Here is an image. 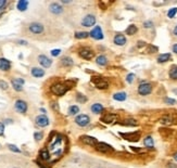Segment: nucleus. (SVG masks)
<instances>
[{
  "instance_id": "nucleus-53",
  "label": "nucleus",
  "mask_w": 177,
  "mask_h": 168,
  "mask_svg": "<svg viewBox=\"0 0 177 168\" xmlns=\"http://www.w3.org/2000/svg\"><path fill=\"white\" fill-rule=\"evenodd\" d=\"M174 34L177 36V25H176V26H175V28H174Z\"/></svg>"
},
{
  "instance_id": "nucleus-40",
  "label": "nucleus",
  "mask_w": 177,
  "mask_h": 168,
  "mask_svg": "<svg viewBox=\"0 0 177 168\" xmlns=\"http://www.w3.org/2000/svg\"><path fill=\"white\" fill-rule=\"evenodd\" d=\"M44 137V133L43 132H35L34 133V138H35L36 141H40Z\"/></svg>"
},
{
  "instance_id": "nucleus-18",
  "label": "nucleus",
  "mask_w": 177,
  "mask_h": 168,
  "mask_svg": "<svg viewBox=\"0 0 177 168\" xmlns=\"http://www.w3.org/2000/svg\"><path fill=\"white\" fill-rule=\"evenodd\" d=\"M30 74L35 78H40V77H44L45 76V70L40 67H33L30 70Z\"/></svg>"
},
{
  "instance_id": "nucleus-36",
  "label": "nucleus",
  "mask_w": 177,
  "mask_h": 168,
  "mask_svg": "<svg viewBox=\"0 0 177 168\" xmlns=\"http://www.w3.org/2000/svg\"><path fill=\"white\" fill-rule=\"evenodd\" d=\"M76 100L78 101V102H81V103H84V102L87 101V98L85 97V95H81V93H78V95H76Z\"/></svg>"
},
{
  "instance_id": "nucleus-51",
  "label": "nucleus",
  "mask_w": 177,
  "mask_h": 168,
  "mask_svg": "<svg viewBox=\"0 0 177 168\" xmlns=\"http://www.w3.org/2000/svg\"><path fill=\"white\" fill-rule=\"evenodd\" d=\"M37 165H38L40 168H45L44 166H43V164H41V163H39V162H37Z\"/></svg>"
},
{
  "instance_id": "nucleus-46",
  "label": "nucleus",
  "mask_w": 177,
  "mask_h": 168,
  "mask_svg": "<svg viewBox=\"0 0 177 168\" xmlns=\"http://www.w3.org/2000/svg\"><path fill=\"white\" fill-rule=\"evenodd\" d=\"M6 5H7L6 0H0V11H1L3 8H5V7H6Z\"/></svg>"
},
{
  "instance_id": "nucleus-29",
  "label": "nucleus",
  "mask_w": 177,
  "mask_h": 168,
  "mask_svg": "<svg viewBox=\"0 0 177 168\" xmlns=\"http://www.w3.org/2000/svg\"><path fill=\"white\" fill-rule=\"evenodd\" d=\"M137 30H138V28H137V26L136 25H134V24H131V25H129V26L126 28V34L127 35H129V36H133V35H135L137 33Z\"/></svg>"
},
{
  "instance_id": "nucleus-4",
  "label": "nucleus",
  "mask_w": 177,
  "mask_h": 168,
  "mask_svg": "<svg viewBox=\"0 0 177 168\" xmlns=\"http://www.w3.org/2000/svg\"><path fill=\"white\" fill-rule=\"evenodd\" d=\"M93 148H95L98 152H101V153H110V152L114 151V149H113L110 144L104 143V142H98Z\"/></svg>"
},
{
  "instance_id": "nucleus-43",
  "label": "nucleus",
  "mask_w": 177,
  "mask_h": 168,
  "mask_svg": "<svg viewBox=\"0 0 177 168\" xmlns=\"http://www.w3.org/2000/svg\"><path fill=\"white\" fill-rule=\"evenodd\" d=\"M144 28H151V27H153V22L146 21L144 23Z\"/></svg>"
},
{
  "instance_id": "nucleus-5",
  "label": "nucleus",
  "mask_w": 177,
  "mask_h": 168,
  "mask_svg": "<svg viewBox=\"0 0 177 168\" xmlns=\"http://www.w3.org/2000/svg\"><path fill=\"white\" fill-rule=\"evenodd\" d=\"M75 123H76V125L81 126V127H86V126H88L90 124V118L86 114H82V115H78L75 118Z\"/></svg>"
},
{
  "instance_id": "nucleus-27",
  "label": "nucleus",
  "mask_w": 177,
  "mask_h": 168,
  "mask_svg": "<svg viewBox=\"0 0 177 168\" xmlns=\"http://www.w3.org/2000/svg\"><path fill=\"white\" fill-rule=\"evenodd\" d=\"M61 63H62L63 66H65V67H70V66H73L74 62L73 60L71 59V58L68 57H64L61 59Z\"/></svg>"
},
{
  "instance_id": "nucleus-11",
  "label": "nucleus",
  "mask_w": 177,
  "mask_h": 168,
  "mask_svg": "<svg viewBox=\"0 0 177 168\" xmlns=\"http://www.w3.org/2000/svg\"><path fill=\"white\" fill-rule=\"evenodd\" d=\"M49 118L46 116V115H39V116L36 117V125L38 126V127H47L48 125H49Z\"/></svg>"
},
{
  "instance_id": "nucleus-21",
  "label": "nucleus",
  "mask_w": 177,
  "mask_h": 168,
  "mask_svg": "<svg viewBox=\"0 0 177 168\" xmlns=\"http://www.w3.org/2000/svg\"><path fill=\"white\" fill-rule=\"evenodd\" d=\"M116 118V115L115 114H106L102 118H101V122L106 123V124H111L113 123Z\"/></svg>"
},
{
  "instance_id": "nucleus-45",
  "label": "nucleus",
  "mask_w": 177,
  "mask_h": 168,
  "mask_svg": "<svg viewBox=\"0 0 177 168\" xmlns=\"http://www.w3.org/2000/svg\"><path fill=\"white\" fill-rule=\"evenodd\" d=\"M3 133H5V124L0 123V137L3 135Z\"/></svg>"
},
{
  "instance_id": "nucleus-34",
  "label": "nucleus",
  "mask_w": 177,
  "mask_h": 168,
  "mask_svg": "<svg viewBox=\"0 0 177 168\" xmlns=\"http://www.w3.org/2000/svg\"><path fill=\"white\" fill-rule=\"evenodd\" d=\"M8 148H9V150L12 151V152H15V153H21V150H20L17 145H14V144H8Z\"/></svg>"
},
{
  "instance_id": "nucleus-12",
  "label": "nucleus",
  "mask_w": 177,
  "mask_h": 168,
  "mask_svg": "<svg viewBox=\"0 0 177 168\" xmlns=\"http://www.w3.org/2000/svg\"><path fill=\"white\" fill-rule=\"evenodd\" d=\"M123 138L128 141H138L140 138V131L137 132H128V133H120Z\"/></svg>"
},
{
  "instance_id": "nucleus-10",
  "label": "nucleus",
  "mask_w": 177,
  "mask_h": 168,
  "mask_svg": "<svg viewBox=\"0 0 177 168\" xmlns=\"http://www.w3.org/2000/svg\"><path fill=\"white\" fill-rule=\"evenodd\" d=\"M89 36L96 39V40H101V39H103V33H102V30H101L100 26H95L91 32H90Z\"/></svg>"
},
{
  "instance_id": "nucleus-19",
  "label": "nucleus",
  "mask_w": 177,
  "mask_h": 168,
  "mask_svg": "<svg viewBox=\"0 0 177 168\" xmlns=\"http://www.w3.org/2000/svg\"><path fill=\"white\" fill-rule=\"evenodd\" d=\"M114 43L116 46H124L126 43V37L123 34H116L114 37Z\"/></svg>"
},
{
  "instance_id": "nucleus-32",
  "label": "nucleus",
  "mask_w": 177,
  "mask_h": 168,
  "mask_svg": "<svg viewBox=\"0 0 177 168\" xmlns=\"http://www.w3.org/2000/svg\"><path fill=\"white\" fill-rule=\"evenodd\" d=\"M79 112V107L77 105H72L68 107V114L70 115H76Z\"/></svg>"
},
{
  "instance_id": "nucleus-25",
  "label": "nucleus",
  "mask_w": 177,
  "mask_h": 168,
  "mask_svg": "<svg viewBox=\"0 0 177 168\" xmlns=\"http://www.w3.org/2000/svg\"><path fill=\"white\" fill-rule=\"evenodd\" d=\"M126 98H127V95H126L125 92H117L113 95V99L115 101H119V102H122V101H125Z\"/></svg>"
},
{
  "instance_id": "nucleus-41",
  "label": "nucleus",
  "mask_w": 177,
  "mask_h": 168,
  "mask_svg": "<svg viewBox=\"0 0 177 168\" xmlns=\"http://www.w3.org/2000/svg\"><path fill=\"white\" fill-rule=\"evenodd\" d=\"M0 88H1L2 90H8L9 85L7 84V82H6L5 80H0Z\"/></svg>"
},
{
  "instance_id": "nucleus-26",
  "label": "nucleus",
  "mask_w": 177,
  "mask_h": 168,
  "mask_svg": "<svg viewBox=\"0 0 177 168\" xmlns=\"http://www.w3.org/2000/svg\"><path fill=\"white\" fill-rule=\"evenodd\" d=\"M96 63L98 65H100V66H106L108 64V58L104 57V55H99L96 59Z\"/></svg>"
},
{
  "instance_id": "nucleus-44",
  "label": "nucleus",
  "mask_w": 177,
  "mask_h": 168,
  "mask_svg": "<svg viewBox=\"0 0 177 168\" xmlns=\"http://www.w3.org/2000/svg\"><path fill=\"white\" fill-rule=\"evenodd\" d=\"M60 53H61L60 49H53V50L51 51V55H52V57H58V55H59Z\"/></svg>"
},
{
  "instance_id": "nucleus-31",
  "label": "nucleus",
  "mask_w": 177,
  "mask_h": 168,
  "mask_svg": "<svg viewBox=\"0 0 177 168\" xmlns=\"http://www.w3.org/2000/svg\"><path fill=\"white\" fill-rule=\"evenodd\" d=\"M39 156H40V158L43 160H48L50 158V154L49 152L46 151V150H43V151L39 153Z\"/></svg>"
},
{
  "instance_id": "nucleus-8",
  "label": "nucleus",
  "mask_w": 177,
  "mask_h": 168,
  "mask_svg": "<svg viewBox=\"0 0 177 168\" xmlns=\"http://www.w3.org/2000/svg\"><path fill=\"white\" fill-rule=\"evenodd\" d=\"M14 107L19 113L21 114H25L27 112V103L23 100H17L15 101V104H14Z\"/></svg>"
},
{
  "instance_id": "nucleus-35",
  "label": "nucleus",
  "mask_w": 177,
  "mask_h": 168,
  "mask_svg": "<svg viewBox=\"0 0 177 168\" xmlns=\"http://www.w3.org/2000/svg\"><path fill=\"white\" fill-rule=\"evenodd\" d=\"M125 123H123L124 125H127V126H136L137 125V122L135 120V119H126V120H124Z\"/></svg>"
},
{
  "instance_id": "nucleus-17",
  "label": "nucleus",
  "mask_w": 177,
  "mask_h": 168,
  "mask_svg": "<svg viewBox=\"0 0 177 168\" xmlns=\"http://www.w3.org/2000/svg\"><path fill=\"white\" fill-rule=\"evenodd\" d=\"M10 68H11V62H10L8 59L0 58V70L7 72V70H9Z\"/></svg>"
},
{
  "instance_id": "nucleus-22",
  "label": "nucleus",
  "mask_w": 177,
  "mask_h": 168,
  "mask_svg": "<svg viewBox=\"0 0 177 168\" xmlns=\"http://www.w3.org/2000/svg\"><path fill=\"white\" fill-rule=\"evenodd\" d=\"M90 110H91V112H93V113H95V114H100L101 112L104 110V107H103V105H102L101 103H95V104H93V105H91Z\"/></svg>"
},
{
  "instance_id": "nucleus-9",
  "label": "nucleus",
  "mask_w": 177,
  "mask_h": 168,
  "mask_svg": "<svg viewBox=\"0 0 177 168\" xmlns=\"http://www.w3.org/2000/svg\"><path fill=\"white\" fill-rule=\"evenodd\" d=\"M78 53H79V55H81V58H83V59H85V60H91L93 58V55H95L93 51V50H90L89 48H82L78 51Z\"/></svg>"
},
{
  "instance_id": "nucleus-48",
  "label": "nucleus",
  "mask_w": 177,
  "mask_h": 168,
  "mask_svg": "<svg viewBox=\"0 0 177 168\" xmlns=\"http://www.w3.org/2000/svg\"><path fill=\"white\" fill-rule=\"evenodd\" d=\"M173 52H174V53H176L177 54V43H175L174 46H173Z\"/></svg>"
},
{
  "instance_id": "nucleus-39",
  "label": "nucleus",
  "mask_w": 177,
  "mask_h": 168,
  "mask_svg": "<svg viewBox=\"0 0 177 168\" xmlns=\"http://www.w3.org/2000/svg\"><path fill=\"white\" fill-rule=\"evenodd\" d=\"M164 102H165L166 104H169V105H174V104H176V100L171 99V98H165V99H164Z\"/></svg>"
},
{
  "instance_id": "nucleus-30",
  "label": "nucleus",
  "mask_w": 177,
  "mask_h": 168,
  "mask_svg": "<svg viewBox=\"0 0 177 168\" xmlns=\"http://www.w3.org/2000/svg\"><path fill=\"white\" fill-rule=\"evenodd\" d=\"M88 36H89V33H87V32L75 33V38H77V39H85V38H87Z\"/></svg>"
},
{
  "instance_id": "nucleus-14",
  "label": "nucleus",
  "mask_w": 177,
  "mask_h": 168,
  "mask_svg": "<svg viewBox=\"0 0 177 168\" xmlns=\"http://www.w3.org/2000/svg\"><path fill=\"white\" fill-rule=\"evenodd\" d=\"M25 81L22 78H13L11 80V84L13 89L15 91H22L23 90V85H24Z\"/></svg>"
},
{
  "instance_id": "nucleus-55",
  "label": "nucleus",
  "mask_w": 177,
  "mask_h": 168,
  "mask_svg": "<svg viewBox=\"0 0 177 168\" xmlns=\"http://www.w3.org/2000/svg\"><path fill=\"white\" fill-rule=\"evenodd\" d=\"M63 3H70V1H68V0H62Z\"/></svg>"
},
{
  "instance_id": "nucleus-33",
  "label": "nucleus",
  "mask_w": 177,
  "mask_h": 168,
  "mask_svg": "<svg viewBox=\"0 0 177 168\" xmlns=\"http://www.w3.org/2000/svg\"><path fill=\"white\" fill-rule=\"evenodd\" d=\"M176 14H177V8H172L171 10L167 12V16H169V19H173Z\"/></svg>"
},
{
  "instance_id": "nucleus-52",
  "label": "nucleus",
  "mask_w": 177,
  "mask_h": 168,
  "mask_svg": "<svg viewBox=\"0 0 177 168\" xmlns=\"http://www.w3.org/2000/svg\"><path fill=\"white\" fill-rule=\"evenodd\" d=\"M173 157H174V160H176V162H177V152H176V153H175L174 155H173Z\"/></svg>"
},
{
  "instance_id": "nucleus-13",
  "label": "nucleus",
  "mask_w": 177,
  "mask_h": 168,
  "mask_svg": "<svg viewBox=\"0 0 177 168\" xmlns=\"http://www.w3.org/2000/svg\"><path fill=\"white\" fill-rule=\"evenodd\" d=\"M38 62H39V64H40L41 66H44V67H46V68L50 67L51 64H52L51 59H49V58L47 57V55H45V54H40V55H39Z\"/></svg>"
},
{
  "instance_id": "nucleus-6",
  "label": "nucleus",
  "mask_w": 177,
  "mask_h": 168,
  "mask_svg": "<svg viewBox=\"0 0 177 168\" xmlns=\"http://www.w3.org/2000/svg\"><path fill=\"white\" fill-rule=\"evenodd\" d=\"M28 30H30V33H33L35 35H39V34L44 32V25L40 24V23H37V22H34V23L30 24Z\"/></svg>"
},
{
  "instance_id": "nucleus-28",
  "label": "nucleus",
  "mask_w": 177,
  "mask_h": 168,
  "mask_svg": "<svg viewBox=\"0 0 177 168\" xmlns=\"http://www.w3.org/2000/svg\"><path fill=\"white\" fill-rule=\"evenodd\" d=\"M169 78L173 79V80H177V65H173L171 68H169Z\"/></svg>"
},
{
  "instance_id": "nucleus-3",
  "label": "nucleus",
  "mask_w": 177,
  "mask_h": 168,
  "mask_svg": "<svg viewBox=\"0 0 177 168\" xmlns=\"http://www.w3.org/2000/svg\"><path fill=\"white\" fill-rule=\"evenodd\" d=\"M152 92V85L150 82H141L138 86V93L140 95H148Z\"/></svg>"
},
{
  "instance_id": "nucleus-7",
  "label": "nucleus",
  "mask_w": 177,
  "mask_h": 168,
  "mask_svg": "<svg viewBox=\"0 0 177 168\" xmlns=\"http://www.w3.org/2000/svg\"><path fill=\"white\" fill-rule=\"evenodd\" d=\"M96 16L93 15V14H88L82 20V25L85 27H93V25L96 24Z\"/></svg>"
},
{
  "instance_id": "nucleus-49",
  "label": "nucleus",
  "mask_w": 177,
  "mask_h": 168,
  "mask_svg": "<svg viewBox=\"0 0 177 168\" xmlns=\"http://www.w3.org/2000/svg\"><path fill=\"white\" fill-rule=\"evenodd\" d=\"M146 42H144V41H138V47L140 48V47H142Z\"/></svg>"
},
{
  "instance_id": "nucleus-20",
  "label": "nucleus",
  "mask_w": 177,
  "mask_h": 168,
  "mask_svg": "<svg viewBox=\"0 0 177 168\" xmlns=\"http://www.w3.org/2000/svg\"><path fill=\"white\" fill-rule=\"evenodd\" d=\"M144 144L147 149H150V150L154 149V142H153V138L151 135H148V137H146L144 139Z\"/></svg>"
},
{
  "instance_id": "nucleus-47",
  "label": "nucleus",
  "mask_w": 177,
  "mask_h": 168,
  "mask_svg": "<svg viewBox=\"0 0 177 168\" xmlns=\"http://www.w3.org/2000/svg\"><path fill=\"white\" fill-rule=\"evenodd\" d=\"M166 168H177V165L175 163H169V164L166 165Z\"/></svg>"
},
{
  "instance_id": "nucleus-24",
  "label": "nucleus",
  "mask_w": 177,
  "mask_h": 168,
  "mask_svg": "<svg viewBox=\"0 0 177 168\" xmlns=\"http://www.w3.org/2000/svg\"><path fill=\"white\" fill-rule=\"evenodd\" d=\"M172 58L171 53H163V54H160L158 57V62L159 63H165L167 61H169Z\"/></svg>"
},
{
  "instance_id": "nucleus-23",
  "label": "nucleus",
  "mask_w": 177,
  "mask_h": 168,
  "mask_svg": "<svg viewBox=\"0 0 177 168\" xmlns=\"http://www.w3.org/2000/svg\"><path fill=\"white\" fill-rule=\"evenodd\" d=\"M28 7V1H26V0H20L19 2H17V8L19 11H26V9H27Z\"/></svg>"
},
{
  "instance_id": "nucleus-54",
  "label": "nucleus",
  "mask_w": 177,
  "mask_h": 168,
  "mask_svg": "<svg viewBox=\"0 0 177 168\" xmlns=\"http://www.w3.org/2000/svg\"><path fill=\"white\" fill-rule=\"evenodd\" d=\"M5 123H6V124H10V123H12V120H10V119H7Z\"/></svg>"
},
{
  "instance_id": "nucleus-38",
  "label": "nucleus",
  "mask_w": 177,
  "mask_h": 168,
  "mask_svg": "<svg viewBox=\"0 0 177 168\" xmlns=\"http://www.w3.org/2000/svg\"><path fill=\"white\" fill-rule=\"evenodd\" d=\"M147 51L149 52V53H154V52L158 51V47H154V46H152V45H149V46H148Z\"/></svg>"
},
{
  "instance_id": "nucleus-37",
  "label": "nucleus",
  "mask_w": 177,
  "mask_h": 168,
  "mask_svg": "<svg viewBox=\"0 0 177 168\" xmlns=\"http://www.w3.org/2000/svg\"><path fill=\"white\" fill-rule=\"evenodd\" d=\"M135 77H136V75H135V74H133V73L128 74L127 77H126V81H127L128 84H131V82L134 81V79H135Z\"/></svg>"
},
{
  "instance_id": "nucleus-2",
  "label": "nucleus",
  "mask_w": 177,
  "mask_h": 168,
  "mask_svg": "<svg viewBox=\"0 0 177 168\" xmlns=\"http://www.w3.org/2000/svg\"><path fill=\"white\" fill-rule=\"evenodd\" d=\"M91 82L95 85L98 89H106L109 87V82L106 79H104L101 76H93L91 78Z\"/></svg>"
},
{
  "instance_id": "nucleus-50",
  "label": "nucleus",
  "mask_w": 177,
  "mask_h": 168,
  "mask_svg": "<svg viewBox=\"0 0 177 168\" xmlns=\"http://www.w3.org/2000/svg\"><path fill=\"white\" fill-rule=\"evenodd\" d=\"M19 42L21 43V45H26V43H27V42H26V41H24V40H20Z\"/></svg>"
},
{
  "instance_id": "nucleus-16",
  "label": "nucleus",
  "mask_w": 177,
  "mask_h": 168,
  "mask_svg": "<svg viewBox=\"0 0 177 168\" xmlns=\"http://www.w3.org/2000/svg\"><path fill=\"white\" fill-rule=\"evenodd\" d=\"M81 140H82L85 144H88V145H90V146H95L96 144L98 143L97 139L93 138V137H90V135H83L82 138H81Z\"/></svg>"
},
{
  "instance_id": "nucleus-15",
  "label": "nucleus",
  "mask_w": 177,
  "mask_h": 168,
  "mask_svg": "<svg viewBox=\"0 0 177 168\" xmlns=\"http://www.w3.org/2000/svg\"><path fill=\"white\" fill-rule=\"evenodd\" d=\"M49 10H50V12H51V13L58 15V14H61L63 12V7L60 5V3L52 2L51 5H49Z\"/></svg>"
},
{
  "instance_id": "nucleus-42",
  "label": "nucleus",
  "mask_w": 177,
  "mask_h": 168,
  "mask_svg": "<svg viewBox=\"0 0 177 168\" xmlns=\"http://www.w3.org/2000/svg\"><path fill=\"white\" fill-rule=\"evenodd\" d=\"M160 122L162 123V124H171L172 119L169 118V117H163V118L160 119Z\"/></svg>"
},
{
  "instance_id": "nucleus-1",
  "label": "nucleus",
  "mask_w": 177,
  "mask_h": 168,
  "mask_svg": "<svg viewBox=\"0 0 177 168\" xmlns=\"http://www.w3.org/2000/svg\"><path fill=\"white\" fill-rule=\"evenodd\" d=\"M50 90H51V92L55 95H59V97H60V95H65L66 91L68 90V88L65 86V84H61V82H58V84L52 85L51 88H50Z\"/></svg>"
}]
</instances>
